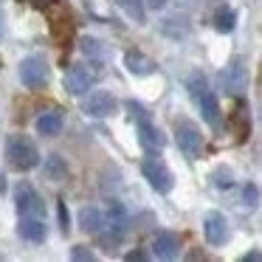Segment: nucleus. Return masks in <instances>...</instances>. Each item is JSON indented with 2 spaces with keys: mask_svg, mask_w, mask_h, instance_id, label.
<instances>
[{
  "mask_svg": "<svg viewBox=\"0 0 262 262\" xmlns=\"http://www.w3.org/2000/svg\"><path fill=\"white\" fill-rule=\"evenodd\" d=\"M6 158H9V166L17 172H29L37 166V161H40V152H37L34 141L26 136H12L6 144Z\"/></svg>",
  "mask_w": 262,
  "mask_h": 262,
  "instance_id": "obj_1",
  "label": "nucleus"
},
{
  "mask_svg": "<svg viewBox=\"0 0 262 262\" xmlns=\"http://www.w3.org/2000/svg\"><path fill=\"white\" fill-rule=\"evenodd\" d=\"M20 82H23L29 91H40L48 82V65L42 57H26L20 62Z\"/></svg>",
  "mask_w": 262,
  "mask_h": 262,
  "instance_id": "obj_2",
  "label": "nucleus"
},
{
  "mask_svg": "<svg viewBox=\"0 0 262 262\" xmlns=\"http://www.w3.org/2000/svg\"><path fill=\"white\" fill-rule=\"evenodd\" d=\"M175 136H178V149H181L189 161H198L200 155H203V136H200V130L194 124H189V121L178 124Z\"/></svg>",
  "mask_w": 262,
  "mask_h": 262,
  "instance_id": "obj_3",
  "label": "nucleus"
},
{
  "mask_svg": "<svg viewBox=\"0 0 262 262\" xmlns=\"http://www.w3.org/2000/svg\"><path fill=\"white\" fill-rule=\"evenodd\" d=\"M116 107H119V102H116V96L107 91H93L91 96L82 102V110H85V116H91V119H107V116L116 113Z\"/></svg>",
  "mask_w": 262,
  "mask_h": 262,
  "instance_id": "obj_4",
  "label": "nucleus"
},
{
  "mask_svg": "<svg viewBox=\"0 0 262 262\" xmlns=\"http://www.w3.org/2000/svg\"><path fill=\"white\" fill-rule=\"evenodd\" d=\"M96 76H99V71H91L88 65H74V68L65 74L62 85H65V91H68L71 96H82V93L91 91V85L96 82Z\"/></svg>",
  "mask_w": 262,
  "mask_h": 262,
  "instance_id": "obj_5",
  "label": "nucleus"
},
{
  "mask_svg": "<svg viewBox=\"0 0 262 262\" xmlns=\"http://www.w3.org/2000/svg\"><path fill=\"white\" fill-rule=\"evenodd\" d=\"M223 85H226V91L231 93V96H239V93L248 88V62H245L243 57H234L231 62H228L226 74H223Z\"/></svg>",
  "mask_w": 262,
  "mask_h": 262,
  "instance_id": "obj_6",
  "label": "nucleus"
},
{
  "mask_svg": "<svg viewBox=\"0 0 262 262\" xmlns=\"http://www.w3.org/2000/svg\"><path fill=\"white\" fill-rule=\"evenodd\" d=\"M141 169H144V178L149 181V186H152L155 192L166 194V192L172 189V172L166 169L164 161H158V158H147Z\"/></svg>",
  "mask_w": 262,
  "mask_h": 262,
  "instance_id": "obj_7",
  "label": "nucleus"
},
{
  "mask_svg": "<svg viewBox=\"0 0 262 262\" xmlns=\"http://www.w3.org/2000/svg\"><path fill=\"white\" fill-rule=\"evenodd\" d=\"M203 234H206V243L209 245H223L228 237V223L220 211H209L203 217Z\"/></svg>",
  "mask_w": 262,
  "mask_h": 262,
  "instance_id": "obj_8",
  "label": "nucleus"
},
{
  "mask_svg": "<svg viewBox=\"0 0 262 262\" xmlns=\"http://www.w3.org/2000/svg\"><path fill=\"white\" fill-rule=\"evenodd\" d=\"M14 203H17V211L20 214H42V200L29 183H20L17 192H14Z\"/></svg>",
  "mask_w": 262,
  "mask_h": 262,
  "instance_id": "obj_9",
  "label": "nucleus"
},
{
  "mask_svg": "<svg viewBox=\"0 0 262 262\" xmlns=\"http://www.w3.org/2000/svg\"><path fill=\"white\" fill-rule=\"evenodd\" d=\"M178 251H181V243H178V237L172 231H158L152 237V254L158 259H175Z\"/></svg>",
  "mask_w": 262,
  "mask_h": 262,
  "instance_id": "obj_10",
  "label": "nucleus"
},
{
  "mask_svg": "<svg viewBox=\"0 0 262 262\" xmlns=\"http://www.w3.org/2000/svg\"><path fill=\"white\" fill-rule=\"evenodd\" d=\"M17 231H20V237L29 239V243H46V234H48L46 231V223H42L37 214H23Z\"/></svg>",
  "mask_w": 262,
  "mask_h": 262,
  "instance_id": "obj_11",
  "label": "nucleus"
},
{
  "mask_svg": "<svg viewBox=\"0 0 262 262\" xmlns=\"http://www.w3.org/2000/svg\"><path fill=\"white\" fill-rule=\"evenodd\" d=\"M124 65L133 76H149L155 74V62L149 57H144L141 51H127L124 54Z\"/></svg>",
  "mask_w": 262,
  "mask_h": 262,
  "instance_id": "obj_12",
  "label": "nucleus"
},
{
  "mask_svg": "<svg viewBox=\"0 0 262 262\" xmlns=\"http://www.w3.org/2000/svg\"><path fill=\"white\" fill-rule=\"evenodd\" d=\"M34 127H37V133L46 136V138L59 136V133H62V113H59V110H48V113H42L40 119H37Z\"/></svg>",
  "mask_w": 262,
  "mask_h": 262,
  "instance_id": "obj_13",
  "label": "nucleus"
},
{
  "mask_svg": "<svg viewBox=\"0 0 262 262\" xmlns=\"http://www.w3.org/2000/svg\"><path fill=\"white\" fill-rule=\"evenodd\" d=\"M79 226L85 228L88 234H99L104 228V214L102 209H96V206H85V209L79 211Z\"/></svg>",
  "mask_w": 262,
  "mask_h": 262,
  "instance_id": "obj_14",
  "label": "nucleus"
},
{
  "mask_svg": "<svg viewBox=\"0 0 262 262\" xmlns=\"http://www.w3.org/2000/svg\"><path fill=\"white\" fill-rule=\"evenodd\" d=\"M200 102V113H203V119L209 121L211 127H220V104H217V96L211 91H206L203 96L198 99Z\"/></svg>",
  "mask_w": 262,
  "mask_h": 262,
  "instance_id": "obj_15",
  "label": "nucleus"
},
{
  "mask_svg": "<svg viewBox=\"0 0 262 262\" xmlns=\"http://www.w3.org/2000/svg\"><path fill=\"white\" fill-rule=\"evenodd\" d=\"M42 175H46V181H65L68 178V164H65V158H59V155H48L46 158V166H42Z\"/></svg>",
  "mask_w": 262,
  "mask_h": 262,
  "instance_id": "obj_16",
  "label": "nucleus"
},
{
  "mask_svg": "<svg viewBox=\"0 0 262 262\" xmlns=\"http://www.w3.org/2000/svg\"><path fill=\"white\" fill-rule=\"evenodd\" d=\"M138 136H141V144L149 147V149H161L166 144L164 133H161L155 124H149V121H141V124H138Z\"/></svg>",
  "mask_w": 262,
  "mask_h": 262,
  "instance_id": "obj_17",
  "label": "nucleus"
},
{
  "mask_svg": "<svg viewBox=\"0 0 262 262\" xmlns=\"http://www.w3.org/2000/svg\"><path fill=\"white\" fill-rule=\"evenodd\" d=\"M234 23H237V12H234L231 6H220L214 12V29L220 31V34H228V31L234 29Z\"/></svg>",
  "mask_w": 262,
  "mask_h": 262,
  "instance_id": "obj_18",
  "label": "nucleus"
},
{
  "mask_svg": "<svg viewBox=\"0 0 262 262\" xmlns=\"http://www.w3.org/2000/svg\"><path fill=\"white\" fill-rule=\"evenodd\" d=\"M186 85H189V91H192V96H194V99H200L206 91H209V85H206V76L200 74V71H194V74L189 76Z\"/></svg>",
  "mask_w": 262,
  "mask_h": 262,
  "instance_id": "obj_19",
  "label": "nucleus"
},
{
  "mask_svg": "<svg viewBox=\"0 0 262 262\" xmlns=\"http://www.w3.org/2000/svg\"><path fill=\"white\" fill-rule=\"evenodd\" d=\"M119 3H121V9L136 20V23H144V3L141 0H119Z\"/></svg>",
  "mask_w": 262,
  "mask_h": 262,
  "instance_id": "obj_20",
  "label": "nucleus"
},
{
  "mask_svg": "<svg viewBox=\"0 0 262 262\" xmlns=\"http://www.w3.org/2000/svg\"><path fill=\"white\" fill-rule=\"evenodd\" d=\"M211 178H214V186L217 189H231L234 186L231 169H223V166H220V169H214V175H211Z\"/></svg>",
  "mask_w": 262,
  "mask_h": 262,
  "instance_id": "obj_21",
  "label": "nucleus"
},
{
  "mask_svg": "<svg viewBox=\"0 0 262 262\" xmlns=\"http://www.w3.org/2000/svg\"><path fill=\"white\" fill-rule=\"evenodd\" d=\"M127 110H130V119L133 121H149V116H147V110H144V104H138V102H127Z\"/></svg>",
  "mask_w": 262,
  "mask_h": 262,
  "instance_id": "obj_22",
  "label": "nucleus"
},
{
  "mask_svg": "<svg viewBox=\"0 0 262 262\" xmlns=\"http://www.w3.org/2000/svg\"><path fill=\"white\" fill-rule=\"evenodd\" d=\"M243 200H245L248 206H256V203H259V189H256V183H248V186H245Z\"/></svg>",
  "mask_w": 262,
  "mask_h": 262,
  "instance_id": "obj_23",
  "label": "nucleus"
},
{
  "mask_svg": "<svg viewBox=\"0 0 262 262\" xmlns=\"http://www.w3.org/2000/svg\"><path fill=\"white\" fill-rule=\"evenodd\" d=\"M71 256H74L76 262H91L93 259V251L88 248V245H76V248L71 251Z\"/></svg>",
  "mask_w": 262,
  "mask_h": 262,
  "instance_id": "obj_24",
  "label": "nucleus"
},
{
  "mask_svg": "<svg viewBox=\"0 0 262 262\" xmlns=\"http://www.w3.org/2000/svg\"><path fill=\"white\" fill-rule=\"evenodd\" d=\"M57 214H59V226H62V231H68V228H71V217H68V209H65L62 200L57 203Z\"/></svg>",
  "mask_w": 262,
  "mask_h": 262,
  "instance_id": "obj_25",
  "label": "nucleus"
},
{
  "mask_svg": "<svg viewBox=\"0 0 262 262\" xmlns=\"http://www.w3.org/2000/svg\"><path fill=\"white\" fill-rule=\"evenodd\" d=\"M82 51H85V54H93V57H96V54H99V42L91 40V37H85V40H82Z\"/></svg>",
  "mask_w": 262,
  "mask_h": 262,
  "instance_id": "obj_26",
  "label": "nucleus"
},
{
  "mask_svg": "<svg viewBox=\"0 0 262 262\" xmlns=\"http://www.w3.org/2000/svg\"><path fill=\"white\" fill-rule=\"evenodd\" d=\"M147 3V9H164L166 6V0H144Z\"/></svg>",
  "mask_w": 262,
  "mask_h": 262,
  "instance_id": "obj_27",
  "label": "nucleus"
},
{
  "mask_svg": "<svg viewBox=\"0 0 262 262\" xmlns=\"http://www.w3.org/2000/svg\"><path fill=\"white\" fill-rule=\"evenodd\" d=\"M127 259H147V254H144V251H130V254H127Z\"/></svg>",
  "mask_w": 262,
  "mask_h": 262,
  "instance_id": "obj_28",
  "label": "nucleus"
},
{
  "mask_svg": "<svg viewBox=\"0 0 262 262\" xmlns=\"http://www.w3.org/2000/svg\"><path fill=\"white\" fill-rule=\"evenodd\" d=\"M243 262H259V251H251V254H245Z\"/></svg>",
  "mask_w": 262,
  "mask_h": 262,
  "instance_id": "obj_29",
  "label": "nucleus"
}]
</instances>
